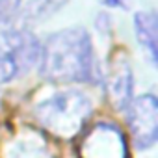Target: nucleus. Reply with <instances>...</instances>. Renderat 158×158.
<instances>
[{"mask_svg":"<svg viewBox=\"0 0 158 158\" xmlns=\"http://www.w3.org/2000/svg\"><path fill=\"white\" fill-rule=\"evenodd\" d=\"M39 73L56 84L97 82L99 71L89 34L80 26L52 34L41 45Z\"/></svg>","mask_w":158,"mask_h":158,"instance_id":"nucleus-1","label":"nucleus"},{"mask_svg":"<svg viewBox=\"0 0 158 158\" xmlns=\"http://www.w3.org/2000/svg\"><path fill=\"white\" fill-rule=\"evenodd\" d=\"M91 114L89 99L80 91H61L35 106V119L47 130L58 136L80 132Z\"/></svg>","mask_w":158,"mask_h":158,"instance_id":"nucleus-2","label":"nucleus"},{"mask_svg":"<svg viewBox=\"0 0 158 158\" xmlns=\"http://www.w3.org/2000/svg\"><path fill=\"white\" fill-rule=\"evenodd\" d=\"M127 123L132 143L138 149H151L158 139V102L147 93L136 97L127 106Z\"/></svg>","mask_w":158,"mask_h":158,"instance_id":"nucleus-3","label":"nucleus"},{"mask_svg":"<svg viewBox=\"0 0 158 158\" xmlns=\"http://www.w3.org/2000/svg\"><path fill=\"white\" fill-rule=\"evenodd\" d=\"M82 158H127V145L117 127L101 123L82 141Z\"/></svg>","mask_w":158,"mask_h":158,"instance_id":"nucleus-4","label":"nucleus"},{"mask_svg":"<svg viewBox=\"0 0 158 158\" xmlns=\"http://www.w3.org/2000/svg\"><path fill=\"white\" fill-rule=\"evenodd\" d=\"M108 93L117 110H127L132 101V71L125 58L112 61L108 74Z\"/></svg>","mask_w":158,"mask_h":158,"instance_id":"nucleus-5","label":"nucleus"},{"mask_svg":"<svg viewBox=\"0 0 158 158\" xmlns=\"http://www.w3.org/2000/svg\"><path fill=\"white\" fill-rule=\"evenodd\" d=\"M156 26H158V19L156 13L152 10L149 11H138L134 15V28H136V35L139 45L149 52V58L152 60V63H156V56H158V48H156Z\"/></svg>","mask_w":158,"mask_h":158,"instance_id":"nucleus-6","label":"nucleus"},{"mask_svg":"<svg viewBox=\"0 0 158 158\" xmlns=\"http://www.w3.org/2000/svg\"><path fill=\"white\" fill-rule=\"evenodd\" d=\"M67 2H71V0H28L24 8L19 11L21 23L30 24V23L45 21L56 11H60Z\"/></svg>","mask_w":158,"mask_h":158,"instance_id":"nucleus-7","label":"nucleus"},{"mask_svg":"<svg viewBox=\"0 0 158 158\" xmlns=\"http://www.w3.org/2000/svg\"><path fill=\"white\" fill-rule=\"evenodd\" d=\"M19 65L17 61L4 50H0V84H6L19 74Z\"/></svg>","mask_w":158,"mask_h":158,"instance_id":"nucleus-8","label":"nucleus"},{"mask_svg":"<svg viewBox=\"0 0 158 158\" xmlns=\"http://www.w3.org/2000/svg\"><path fill=\"white\" fill-rule=\"evenodd\" d=\"M23 0H0V24L11 23L21 11Z\"/></svg>","mask_w":158,"mask_h":158,"instance_id":"nucleus-9","label":"nucleus"},{"mask_svg":"<svg viewBox=\"0 0 158 158\" xmlns=\"http://www.w3.org/2000/svg\"><path fill=\"white\" fill-rule=\"evenodd\" d=\"M101 2L104 6H108V8H125L123 0H101Z\"/></svg>","mask_w":158,"mask_h":158,"instance_id":"nucleus-10","label":"nucleus"}]
</instances>
